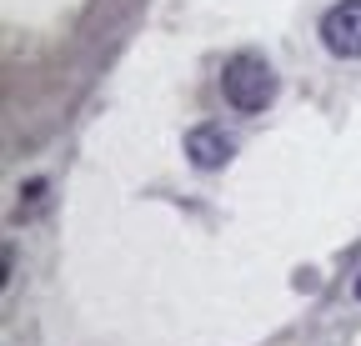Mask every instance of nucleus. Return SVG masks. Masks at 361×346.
<instances>
[{
  "instance_id": "1",
  "label": "nucleus",
  "mask_w": 361,
  "mask_h": 346,
  "mask_svg": "<svg viewBox=\"0 0 361 346\" xmlns=\"http://www.w3.org/2000/svg\"><path fill=\"white\" fill-rule=\"evenodd\" d=\"M221 96H226V106L241 111V116L266 111L271 101H276V70H271V61L256 56V51L231 56L226 70H221Z\"/></svg>"
},
{
  "instance_id": "3",
  "label": "nucleus",
  "mask_w": 361,
  "mask_h": 346,
  "mask_svg": "<svg viewBox=\"0 0 361 346\" xmlns=\"http://www.w3.org/2000/svg\"><path fill=\"white\" fill-rule=\"evenodd\" d=\"M231 141H226V131L221 125H196V131H186V156H191V166H201V171H221L226 161H231Z\"/></svg>"
},
{
  "instance_id": "4",
  "label": "nucleus",
  "mask_w": 361,
  "mask_h": 346,
  "mask_svg": "<svg viewBox=\"0 0 361 346\" xmlns=\"http://www.w3.org/2000/svg\"><path fill=\"white\" fill-rule=\"evenodd\" d=\"M356 296H361V281H356Z\"/></svg>"
},
{
  "instance_id": "2",
  "label": "nucleus",
  "mask_w": 361,
  "mask_h": 346,
  "mask_svg": "<svg viewBox=\"0 0 361 346\" xmlns=\"http://www.w3.org/2000/svg\"><path fill=\"white\" fill-rule=\"evenodd\" d=\"M322 40L326 51L341 56V61H356L361 56V0H341L322 16Z\"/></svg>"
}]
</instances>
